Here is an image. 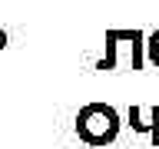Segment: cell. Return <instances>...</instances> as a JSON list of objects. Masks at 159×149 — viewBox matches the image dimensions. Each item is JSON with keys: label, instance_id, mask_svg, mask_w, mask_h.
Here are the masks:
<instances>
[{"label": "cell", "instance_id": "cell-2", "mask_svg": "<svg viewBox=\"0 0 159 149\" xmlns=\"http://www.w3.org/2000/svg\"><path fill=\"white\" fill-rule=\"evenodd\" d=\"M119 50L129 53V70H143L146 60V33L143 30H106V56L96 63V70H116Z\"/></svg>", "mask_w": 159, "mask_h": 149}, {"label": "cell", "instance_id": "cell-4", "mask_svg": "<svg viewBox=\"0 0 159 149\" xmlns=\"http://www.w3.org/2000/svg\"><path fill=\"white\" fill-rule=\"evenodd\" d=\"M146 60L159 70V30H152V33L146 37Z\"/></svg>", "mask_w": 159, "mask_h": 149}, {"label": "cell", "instance_id": "cell-3", "mask_svg": "<svg viewBox=\"0 0 159 149\" xmlns=\"http://www.w3.org/2000/svg\"><path fill=\"white\" fill-rule=\"evenodd\" d=\"M126 119H129V126H133V133H146L149 142H152V149H159V103H152L149 109L129 106Z\"/></svg>", "mask_w": 159, "mask_h": 149}, {"label": "cell", "instance_id": "cell-1", "mask_svg": "<svg viewBox=\"0 0 159 149\" xmlns=\"http://www.w3.org/2000/svg\"><path fill=\"white\" fill-rule=\"evenodd\" d=\"M73 129H76L80 142H86L93 149H103L119 139L123 119H119L116 106H109V103H86V106H80L76 119H73Z\"/></svg>", "mask_w": 159, "mask_h": 149}, {"label": "cell", "instance_id": "cell-5", "mask_svg": "<svg viewBox=\"0 0 159 149\" xmlns=\"http://www.w3.org/2000/svg\"><path fill=\"white\" fill-rule=\"evenodd\" d=\"M7 47V33H3V30H0V50Z\"/></svg>", "mask_w": 159, "mask_h": 149}]
</instances>
